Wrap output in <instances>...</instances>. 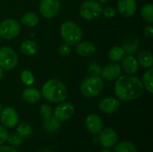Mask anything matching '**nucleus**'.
Masks as SVG:
<instances>
[{
	"mask_svg": "<svg viewBox=\"0 0 153 152\" xmlns=\"http://www.w3.org/2000/svg\"><path fill=\"white\" fill-rule=\"evenodd\" d=\"M99 1H100V3H103V4H104V3H107L108 0H99Z\"/></svg>",
	"mask_w": 153,
	"mask_h": 152,
	"instance_id": "nucleus-40",
	"label": "nucleus"
},
{
	"mask_svg": "<svg viewBox=\"0 0 153 152\" xmlns=\"http://www.w3.org/2000/svg\"><path fill=\"white\" fill-rule=\"evenodd\" d=\"M43 126L46 132L48 133H54L60 128V121L55 116H51L50 118L44 120Z\"/></svg>",
	"mask_w": 153,
	"mask_h": 152,
	"instance_id": "nucleus-20",
	"label": "nucleus"
},
{
	"mask_svg": "<svg viewBox=\"0 0 153 152\" xmlns=\"http://www.w3.org/2000/svg\"><path fill=\"white\" fill-rule=\"evenodd\" d=\"M20 50L22 54L27 56H33L39 50V46L35 41L32 40H25L21 45Z\"/></svg>",
	"mask_w": 153,
	"mask_h": 152,
	"instance_id": "nucleus-19",
	"label": "nucleus"
},
{
	"mask_svg": "<svg viewBox=\"0 0 153 152\" xmlns=\"http://www.w3.org/2000/svg\"><path fill=\"white\" fill-rule=\"evenodd\" d=\"M39 16L34 13H27L21 18V22L28 27H33L36 26L39 23Z\"/></svg>",
	"mask_w": 153,
	"mask_h": 152,
	"instance_id": "nucleus-21",
	"label": "nucleus"
},
{
	"mask_svg": "<svg viewBox=\"0 0 153 152\" xmlns=\"http://www.w3.org/2000/svg\"><path fill=\"white\" fill-rule=\"evenodd\" d=\"M52 108L48 104H43L39 108V114L44 120L50 118L52 116Z\"/></svg>",
	"mask_w": 153,
	"mask_h": 152,
	"instance_id": "nucleus-30",
	"label": "nucleus"
},
{
	"mask_svg": "<svg viewBox=\"0 0 153 152\" xmlns=\"http://www.w3.org/2000/svg\"><path fill=\"white\" fill-rule=\"evenodd\" d=\"M60 11L59 0H41L39 4V12L45 18L50 19L57 15Z\"/></svg>",
	"mask_w": 153,
	"mask_h": 152,
	"instance_id": "nucleus-8",
	"label": "nucleus"
},
{
	"mask_svg": "<svg viewBox=\"0 0 153 152\" xmlns=\"http://www.w3.org/2000/svg\"><path fill=\"white\" fill-rule=\"evenodd\" d=\"M76 51L81 56H89L96 51V47L90 41H83L81 43L79 42L76 47Z\"/></svg>",
	"mask_w": 153,
	"mask_h": 152,
	"instance_id": "nucleus-17",
	"label": "nucleus"
},
{
	"mask_svg": "<svg viewBox=\"0 0 153 152\" xmlns=\"http://www.w3.org/2000/svg\"><path fill=\"white\" fill-rule=\"evenodd\" d=\"M0 122L3 126L7 128H13L18 125L19 115L13 108H5L0 112Z\"/></svg>",
	"mask_w": 153,
	"mask_h": 152,
	"instance_id": "nucleus-10",
	"label": "nucleus"
},
{
	"mask_svg": "<svg viewBox=\"0 0 153 152\" xmlns=\"http://www.w3.org/2000/svg\"><path fill=\"white\" fill-rule=\"evenodd\" d=\"M41 94L43 98L49 102L61 103L66 99L68 92L66 87L62 82L52 79L43 85Z\"/></svg>",
	"mask_w": 153,
	"mask_h": 152,
	"instance_id": "nucleus-2",
	"label": "nucleus"
},
{
	"mask_svg": "<svg viewBox=\"0 0 153 152\" xmlns=\"http://www.w3.org/2000/svg\"><path fill=\"white\" fill-rule=\"evenodd\" d=\"M3 75H4V73H3V69L0 67V80H1V78L3 77Z\"/></svg>",
	"mask_w": 153,
	"mask_h": 152,
	"instance_id": "nucleus-39",
	"label": "nucleus"
},
{
	"mask_svg": "<svg viewBox=\"0 0 153 152\" xmlns=\"http://www.w3.org/2000/svg\"><path fill=\"white\" fill-rule=\"evenodd\" d=\"M101 4L94 0H87L80 6V14L86 20H94L102 14Z\"/></svg>",
	"mask_w": 153,
	"mask_h": 152,
	"instance_id": "nucleus-5",
	"label": "nucleus"
},
{
	"mask_svg": "<svg viewBox=\"0 0 153 152\" xmlns=\"http://www.w3.org/2000/svg\"><path fill=\"white\" fill-rule=\"evenodd\" d=\"M143 93V82L133 75H123L117 78L115 84V94L119 100L131 101Z\"/></svg>",
	"mask_w": 153,
	"mask_h": 152,
	"instance_id": "nucleus-1",
	"label": "nucleus"
},
{
	"mask_svg": "<svg viewBox=\"0 0 153 152\" xmlns=\"http://www.w3.org/2000/svg\"><path fill=\"white\" fill-rule=\"evenodd\" d=\"M152 73L153 69L150 68L149 71H147L143 77V88H146V90L150 92H153V86H152Z\"/></svg>",
	"mask_w": 153,
	"mask_h": 152,
	"instance_id": "nucleus-26",
	"label": "nucleus"
},
{
	"mask_svg": "<svg viewBox=\"0 0 153 152\" xmlns=\"http://www.w3.org/2000/svg\"><path fill=\"white\" fill-rule=\"evenodd\" d=\"M100 152H113V151H110V149H106V148H105L104 150L100 151Z\"/></svg>",
	"mask_w": 153,
	"mask_h": 152,
	"instance_id": "nucleus-38",
	"label": "nucleus"
},
{
	"mask_svg": "<svg viewBox=\"0 0 153 152\" xmlns=\"http://www.w3.org/2000/svg\"><path fill=\"white\" fill-rule=\"evenodd\" d=\"M8 135H9V132L6 129V127L0 125V145L4 144L6 142Z\"/></svg>",
	"mask_w": 153,
	"mask_h": 152,
	"instance_id": "nucleus-33",
	"label": "nucleus"
},
{
	"mask_svg": "<svg viewBox=\"0 0 153 152\" xmlns=\"http://www.w3.org/2000/svg\"><path fill=\"white\" fill-rule=\"evenodd\" d=\"M120 105L121 103L119 99H117L105 98L100 102L99 108L104 114H113L118 110V108H120Z\"/></svg>",
	"mask_w": 153,
	"mask_h": 152,
	"instance_id": "nucleus-14",
	"label": "nucleus"
},
{
	"mask_svg": "<svg viewBox=\"0 0 153 152\" xmlns=\"http://www.w3.org/2000/svg\"><path fill=\"white\" fill-rule=\"evenodd\" d=\"M6 142L9 143L10 146H12L13 148H17V147H20L22 144L23 137L21 134H19L17 132L13 133H9Z\"/></svg>",
	"mask_w": 153,
	"mask_h": 152,
	"instance_id": "nucleus-25",
	"label": "nucleus"
},
{
	"mask_svg": "<svg viewBox=\"0 0 153 152\" xmlns=\"http://www.w3.org/2000/svg\"><path fill=\"white\" fill-rule=\"evenodd\" d=\"M117 9L124 17H131L136 11L135 0H118Z\"/></svg>",
	"mask_w": 153,
	"mask_h": 152,
	"instance_id": "nucleus-15",
	"label": "nucleus"
},
{
	"mask_svg": "<svg viewBox=\"0 0 153 152\" xmlns=\"http://www.w3.org/2000/svg\"><path fill=\"white\" fill-rule=\"evenodd\" d=\"M104 88L103 80L99 76H91L86 78L81 84L80 90L82 95L88 98H93L101 93Z\"/></svg>",
	"mask_w": 153,
	"mask_h": 152,
	"instance_id": "nucleus-4",
	"label": "nucleus"
},
{
	"mask_svg": "<svg viewBox=\"0 0 153 152\" xmlns=\"http://www.w3.org/2000/svg\"><path fill=\"white\" fill-rule=\"evenodd\" d=\"M138 61L133 56H127L122 61L123 69L129 75H134L138 72Z\"/></svg>",
	"mask_w": 153,
	"mask_h": 152,
	"instance_id": "nucleus-16",
	"label": "nucleus"
},
{
	"mask_svg": "<svg viewBox=\"0 0 153 152\" xmlns=\"http://www.w3.org/2000/svg\"><path fill=\"white\" fill-rule=\"evenodd\" d=\"M0 152H18V151L12 147V146H8V145H0Z\"/></svg>",
	"mask_w": 153,
	"mask_h": 152,
	"instance_id": "nucleus-36",
	"label": "nucleus"
},
{
	"mask_svg": "<svg viewBox=\"0 0 153 152\" xmlns=\"http://www.w3.org/2000/svg\"><path fill=\"white\" fill-rule=\"evenodd\" d=\"M125 51L121 47H114L108 52V57L113 62H118L124 58Z\"/></svg>",
	"mask_w": 153,
	"mask_h": 152,
	"instance_id": "nucleus-24",
	"label": "nucleus"
},
{
	"mask_svg": "<svg viewBox=\"0 0 153 152\" xmlns=\"http://www.w3.org/2000/svg\"><path fill=\"white\" fill-rule=\"evenodd\" d=\"M114 152H137V149L131 142L125 141L115 145Z\"/></svg>",
	"mask_w": 153,
	"mask_h": 152,
	"instance_id": "nucleus-23",
	"label": "nucleus"
},
{
	"mask_svg": "<svg viewBox=\"0 0 153 152\" xmlns=\"http://www.w3.org/2000/svg\"><path fill=\"white\" fill-rule=\"evenodd\" d=\"M21 78H22V82L27 85V86H30L31 84H33L34 82V76L33 74L28 71V70H24L22 72V74H21Z\"/></svg>",
	"mask_w": 153,
	"mask_h": 152,
	"instance_id": "nucleus-29",
	"label": "nucleus"
},
{
	"mask_svg": "<svg viewBox=\"0 0 153 152\" xmlns=\"http://www.w3.org/2000/svg\"><path fill=\"white\" fill-rule=\"evenodd\" d=\"M141 15L143 19L147 22H153V5L152 4H148L143 6L141 10Z\"/></svg>",
	"mask_w": 153,
	"mask_h": 152,
	"instance_id": "nucleus-27",
	"label": "nucleus"
},
{
	"mask_svg": "<svg viewBox=\"0 0 153 152\" xmlns=\"http://www.w3.org/2000/svg\"><path fill=\"white\" fill-rule=\"evenodd\" d=\"M137 47H138L137 43H134V44H133V43H126V44H124L123 49H124L125 53L132 54V53H134L137 50Z\"/></svg>",
	"mask_w": 153,
	"mask_h": 152,
	"instance_id": "nucleus-32",
	"label": "nucleus"
},
{
	"mask_svg": "<svg viewBox=\"0 0 153 152\" xmlns=\"http://www.w3.org/2000/svg\"><path fill=\"white\" fill-rule=\"evenodd\" d=\"M61 35L65 42L69 46L77 45L82 38L81 28L71 21L65 22L61 25Z\"/></svg>",
	"mask_w": 153,
	"mask_h": 152,
	"instance_id": "nucleus-3",
	"label": "nucleus"
},
{
	"mask_svg": "<svg viewBox=\"0 0 153 152\" xmlns=\"http://www.w3.org/2000/svg\"><path fill=\"white\" fill-rule=\"evenodd\" d=\"M18 63V56L16 52L9 47H0V67L4 70L13 69Z\"/></svg>",
	"mask_w": 153,
	"mask_h": 152,
	"instance_id": "nucleus-6",
	"label": "nucleus"
},
{
	"mask_svg": "<svg viewBox=\"0 0 153 152\" xmlns=\"http://www.w3.org/2000/svg\"><path fill=\"white\" fill-rule=\"evenodd\" d=\"M118 135L112 128H104L99 133V142L103 148L110 149L117 143Z\"/></svg>",
	"mask_w": 153,
	"mask_h": 152,
	"instance_id": "nucleus-9",
	"label": "nucleus"
},
{
	"mask_svg": "<svg viewBox=\"0 0 153 152\" xmlns=\"http://www.w3.org/2000/svg\"><path fill=\"white\" fill-rule=\"evenodd\" d=\"M88 73L91 76H99V74H100V73H101V69H100V67L98 65L91 64L88 67Z\"/></svg>",
	"mask_w": 153,
	"mask_h": 152,
	"instance_id": "nucleus-31",
	"label": "nucleus"
},
{
	"mask_svg": "<svg viewBox=\"0 0 153 152\" xmlns=\"http://www.w3.org/2000/svg\"><path fill=\"white\" fill-rule=\"evenodd\" d=\"M17 133L21 134L23 138L29 137L32 133V128L28 123H22L17 125Z\"/></svg>",
	"mask_w": 153,
	"mask_h": 152,
	"instance_id": "nucleus-28",
	"label": "nucleus"
},
{
	"mask_svg": "<svg viewBox=\"0 0 153 152\" xmlns=\"http://www.w3.org/2000/svg\"><path fill=\"white\" fill-rule=\"evenodd\" d=\"M121 73H122V69L118 64L110 63L103 67L100 74L102 78L106 81H114L120 76Z\"/></svg>",
	"mask_w": 153,
	"mask_h": 152,
	"instance_id": "nucleus-13",
	"label": "nucleus"
},
{
	"mask_svg": "<svg viewBox=\"0 0 153 152\" xmlns=\"http://www.w3.org/2000/svg\"><path fill=\"white\" fill-rule=\"evenodd\" d=\"M74 114V108L71 103L61 102L54 110V116L60 122L70 119Z\"/></svg>",
	"mask_w": 153,
	"mask_h": 152,
	"instance_id": "nucleus-11",
	"label": "nucleus"
},
{
	"mask_svg": "<svg viewBox=\"0 0 153 152\" xmlns=\"http://www.w3.org/2000/svg\"><path fill=\"white\" fill-rule=\"evenodd\" d=\"M40 98H41L40 92L35 88H31V87L27 88L22 92V99L26 102L30 104L37 103L38 101H39Z\"/></svg>",
	"mask_w": 153,
	"mask_h": 152,
	"instance_id": "nucleus-18",
	"label": "nucleus"
},
{
	"mask_svg": "<svg viewBox=\"0 0 153 152\" xmlns=\"http://www.w3.org/2000/svg\"><path fill=\"white\" fill-rule=\"evenodd\" d=\"M2 111V105H1V103H0V112Z\"/></svg>",
	"mask_w": 153,
	"mask_h": 152,
	"instance_id": "nucleus-41",
	"label": "nucleus"
},
{
	"mask_svg": "<svg viewBox=\"0 0 153 152\" xmlns=\"http://www.w3.org/2000/svg\"><path fill=\"white\" fill-rule=\"evenodd\" d=\"M85 126L89 133L96 135L103 129V122L98 115L90 114L85 119Z\"/></svg>",
	"mask_w": 153,
	"mask_h": 152,
	"instance_id": "nucleus-12",
	"label": "nucleus"
},
{
	"mask_svg": "<svg viewBox=\"0 0 153 152\" xmlns=\"http://www.w3.org/2000/svg\"><path fill=\"white\" fill-rule=\"evenodd\" d=\"M102 13L106 18H113L116 15L117 11L113 7H106L105 9H103Z\"/></svg>",
	"mask_w": 153,
	"mask_h": 152,
	"instance_id": "nucleus-35",
	"label": "nucleus"
},
{
	"mask_svg": "<svg viewBox=\"0 0 153 152\" xmlns=\"http://www.w3.org/2000/svg\"><path fill=\"white\" fill-rule=\"evenodd\" d=\"M138 60L141 65L145 68H152L153 64V57L151 52L142 51L138 56Z\"/></svg>",
	"mask_w": 153,
	"mask_h": 152,
	"instance_id": "nucleus-22",
	"label": "nucleus"
},
{
	"mask_svg": "<svg viewBox=\"0 0 153 152\" xmlns=\"http://www.w3.org/2000/svg\"><path fill=\"white\" fill-rule=\"evenodd\" d=\"M70 52H71V47H70V46L67 45L66 43L61 45L60 47H59V49H58V53H59V55L62 56H65L69 55Z\"/></svg>",
	"mask_w": 153,
	"mask_h": 152,
	"instance_id": "nucleus-34",
	"label": "nucleus"
},
{
	"mask_svg": "<svg viewBox=\"0 0 153 152\" xmlns=\"http://www.w3.org/2000/svg\"><path fill=\"white\" fill-rule=\"evenodd\" d=\"M20 24L14 19H7L0 23V37L4 39H13L20 33Z\"/></svg>",
	"mask_w": 153,
	"mask_h": 152,
	"instance_id": "nucleus-7",
	"label": "nucleus"
},
{
	"mask_svg": "<svg viewBox=\"0 0 153 152\" xmlns=\"http://www.w3.org/2000/svg\"><path fill=\"white\" fill-rule=\"evenodd\" d=\"M144 34L147 38L152 39L153 36V27L152 26H147L144 28Z\"/></svg>",
	"mask_w": 153,
	"mask_h": 152,
	"instance_id": "nucleus-37",
	"label": "nucleus"
}]
</instances>
